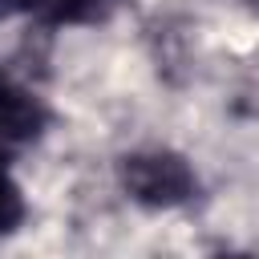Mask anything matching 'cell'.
Masks as SVG:
<instances>
[{"label":"cell","instance_id":"cell-1","mask_svg":"<svg viewBox=\"0 0 259 259\" xmlns=\"http://www.w3.org/2000/svg\"><path fill=\"white\" fill-rule=\"evenodd\" d=\"M117 178H121V190L150 210H170V206H182L198 194V178H194L190 162L170 150L125 154L117 162Z\"/></svg>","mask_w":259,"mask_h":259},{"label":"cell","instance_id":"cell-2","mask_svg":"<svg viewBox=\"0 0 259 259\" xmlns=\"http://www.w3.org/2000/svg\"><path fill=\"white\" fill-rule=\"evenodd\" d=\"M45 125H49L45 101L16 77L0 73V146H24L40 138Z\"/></svg>","mask_w":259,"mask_h":259},{"label":"cell","instance_id":"cell-3","mask_svg":"<svg viewBox=\"0 0 259 259\" xmlns=\"http://www.w3.org/2000/svg\"><path fill=\"white\" fill-rule=\"evenodd\" d=\"M20 219H24V194H20V186L12 182V174L0 166V235L16 231Z\"/></svg>","mask_w":259,"mask_h":259},{"label":"cell","instance_id":"cell-4","mask_svg":"<svg viewBox=\"0 0 259 259\" xmlns=\"http://www.w3.org/2000/svg\"><path fill=\"white\" fill-rule=\"evenodd\" d=\"M243 4H247V8H255V12H259V0H243Z\"/></svg>","mask_w":259,"mask_h":259}]
</instances>
